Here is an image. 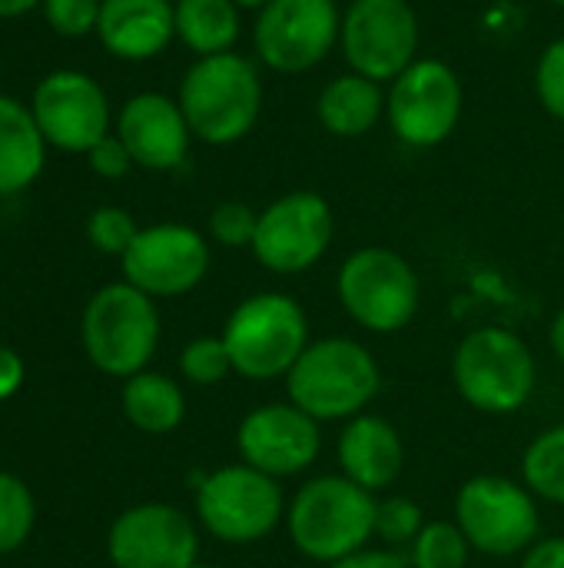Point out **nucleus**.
Segmentation results:
<instances>
[{"label":"nucleus","instance_id":"obj_1","mask_svg":"<svg viewBox=\"0 0 564 568\" xmlns=\"http://www.w3.org/2000/svg\"><path fill=\"white\" fill-rule=\"evenodd\" d=\"M376 509L379 499L369 489L342 473H322L289 496L283 526L302 559L332 566L376 542Z\"/></svg>","mask_w":564,"mask_h":568},{"label":"nucleus","instance_id":"obj_2","mask_svg":"<svg viewBox=\"0 0 564 568\" xmlns=\"http://www.w3.org/2000/svg\"><path fill=\"white\" fill-rule=\"evenodd\" d=\"M283 383L286 399L326 426L369 413L382 393V369L366 343L349 336H326L306 346Z\"/></svg>","mask_w":564,"mask_h":568},{"label":"nucleus","instance_id":"obj_3","mask_svg":"<svg viewBox=\"0 0 564 568\" xmlns=\"http://www.w3.org/2000/svg\"><path fill=\"white\" fill-rule=\"evenodd\" d=\"M193 140L209 146H229L253 133L263 113L259 67L243 53L196 57L183 73L176 93Z\"/></svg>","mask_w":564,"mask_h":568},{"label":"nucleus","instance_id":"obj_4","mask_svg":"<svg viewBox=\"0 0 564 568\" xmlns=\"http://www.w3.org/2000/svg\"><path fill=\"white\" fill-rule=\"evenodd\" d=\"M219 336L233 359V373L249 383L286 379L312 343L302 303L279 290H263L239 300Z\"/></svg>","mask_w":564,"mask_h":568},{"label":"nucleus","instance_id":"obj_5","mask_svg":"<svg viewBox=\"0 0 564 568\" xmlns=\"http://www.w3.org/2000/svg\"><path fill=\"white\" fill-rule=\"evenodd\" d=\"M459 396L482 416H512L539 389V363L529 343L505 326H482L462 336L452 356Z\"/></svg>","mask_w":564,"mask_h":568},{"label":"nucleus","instance_id":"obj_6","mask_svg":"<svg viewBox=\"0 0 564 568\" xmlns=\"http://www.w3.org/2000/svg\"><path fill=\"white\" fill-rule=\"evenodd\" d=\"M160 310L156 300L126 280L96 290L80 320V339L86 359L116 379H130L150 366L160 346Z\"/></svg>","mask_w":564,"mask_h":568},{"label":"nucleus","instance_id":"obj_7","mask_svg":"<svg viewBox=\"0 0 564 568\" xmlns=\"http://www.w3.org/2000/svg\"><path fill=\"white\" fill-rule=\"evenodd\" d=\"M336 300L342 313L366 333H402L422 303L416 266L389 246H359L336 273Z\"/></svg>","mask_w":564,"mask_h":568},{"label":"nucleus","instance_id":"obj_8","mask_svg":"<svg viewBox=\"0 0 564 568\" xmlns=\"http://www.w3.org/2000/svg\"><path fill=\"white\" fill-rule=\"evenodd\" d=\"M196 523L223 546H256L286 523L283 483L246 466H219L196 483Z\"/></svg>","mask_w":564,"mask_h":568},{"label":"nucleus","instance_id":"obj_9","mask_svg":"<svg viewBox=\"0 0 564 568\" xmlns=\"http://www.w3.org/2000/svg\"><path fill=\"white\" fill-rule=\"evenodd\" d=\"M455 526L465 532L472 552L512 559L542 539V509L522 479L482 473L455 493Z\"/></svg>","mask_w":564,"mask_h":568},{"label":"nucleus","instance_id":"obj_10","mask_svg":"<svg viewBox=\"0 0 564 568\" xmlns=\"http://www.w3.org/2000/svg\"><path fill=\"white\" fill-rule=\"evenodd\" d=\"M465 90L459 73L439 57H419L386 90V120L396 140L416 150L445 143L462 120Z\"/></svg>","mask_w":564,"mask_h":568},{"label":"nucleus","instance_id":"obj_11","mask_svg":"<svg viewBox=\"0 0 564 568\" xmlns=\"http://www.w3.org/2000/svg\"><path fill=\"white\" fill-rule=\"evenodd\" d=\"M419 13L409 0H352L342 10L339 50L352 73L392 83L419 60Z\"/></svg>","mask_w":564,"mask_h":568},{"label":"nucleus","instance_id":"obj_12","mask_svg":"<svg viewBox=\"0 0 564 568\" xmlns=\"http://www.w3.org/2000/svg\"><path fill=\"white\" fill-rule=\"evenodd\" d=\"M336 216L326 196L312 190H293L259 210L253 256L276 276H299L312 270L332 246Z\"/></svg>","mask_w":564,"mask_h":568},{"label":"nucleus","instance_id":"obj_13","mask_svg":"<svg viewBox=\"0 0 564 568\" xmlns=\"http://www.w3.org/2000/svg\"><path fill=\"white\" fill-rule=\"evenodd\" d=\"M336 0H269L253 23V50L273 73H306L339 47Z\"/></svg>","mask_w":564,"mask_h":568},{"label":"nucleus","instance_id":"obj_14","mask_svg":"<svg viewBox=\"0 0 564 568\" xmlns=\"http://www.w3.org/2000/svg\"><path fill=\"white\" fill-rule=\"evenodd\" d=\"M30 113L47 140L63 153H90L113 133V110L106 90L83 70L47 73L30 97Z\"/></svg>","mask_w":564,"mask_h":568},{"label":"nucleus","instance_id":"obj_15","mask_svg":"<svg viewBox=\"0 0 564 568\" xmlns=\"http://www.w3.org/2000/svg\"><path fill=\"white\" fill-rule=\"evenodd\" d=\"M209 240L186 223L140 226L130 250L120 256L123 280L153 300L193 293L209 273Z\"/></svg>","mask_w":564,"mask_h":568},{"label":"nucleus","instance_id":"obj_16","mask_svg":"<svg viewBox=\"0 0 564 568\" xmlns=\"http://www.w3.org/2000/svg\"><path fill=\"white\" fill-rule=\"evenodd\" d=\"M236 453H239V463L279 483L302 476L322 456V423L302 413L289 399L263 403L239 419Z\"/></svg>","mask_w":564,"mask_h":568},{"label":"nucleus","instance_id":"obj_17","mask_svg":"<svg viewBox=\"0 0 564 568\" xmlns=\"http://www.w3.org/2000/svg\"><path fill=\"white\" fill-rule=\"evenodd\" d=\"M106 556L113 568H189L199 562V526L180 506L140 503L113 519Z\"/></svg>","mask_w":564,"mask_h":568},{"label":"nucleus","instance_id":"obj_18","mask_svg":"<svg viewBox=\"0 0 564 568\" xmlns=\"http://www.w3.org/2000/svg\"><path fill=\"white\" fill-rule=\"evenodd\" d=\"M113 133L123 140L133 163L153 173L183 166L189 156V140H193V130L183 116L180 100L156 93V90L133 93L120 106Z\"/></svg>","mask_w":564,"mask_h":568},{"label":"nucleus","instance_id":"obj_19","mask_svg":"<svg viewBox=\"0 0 564 568\" xmlns=\"http://www.w3.org/2000/svg\"><path fill=\"white\" fill-rule=\"evenodd\" d=\"M336 463L346 479L379 496L392 489L406 469L402 433L386 416L362 413L342 423V433L336 439Z\"/></svg>","mask_w":564,"mask_h":568},{"label":"nucleus","instance_id":"obj_20","mask_svg":"<svg viewBox=\"0 0 564 568\" xmlns=\"http://www.w3.org/2000/svg\"><path fill=\"white\" fill-rule=\"evenodd\" d=\"M96 37L103 50L126 63L160 57L176 40L173 0H103Z\"/></svg>","mask_w":564,"mask_h":568},{"label":"nucleus","instance_id":"obj_21","mask_svg":"<svg viewBox=\"0 0 564 568\" xmlns=\"http://www.w3.org/2000/svg\"><path fill=\"white\" fill-rule=\"evenodd\" d=\"M47 166V140L30 113L10 93H0V196L30 190Z\"/></svg>","mask_w":564,"mask_h":568},{"label":"nucleus","instance_id":"obj_22","mask_svg":"<svg viewBox=\"0 0 564 568\" xmlns=\"http://www.w3.org/2000/svg\"><path fill=\"white\" fill-rule=\"evenodd\" d=\"M316 116L332 136L359 140L369 130H376V123L386 116V90L382 83L349 70L342 77H332L319 90Z\"/></svg>","mask_w":564,"mask_h":568},{"label":"nucleus","instance_id":"obj_23","mask_svg":"<svg viewBox=\"0 0 564 568\" xmlns=\"http://www.w3.org/2000/svg\"><path fill=\"white\" fill-rule=\"evenodd\" d=\"M120 406L130 426H136L146 436H166L180 429L186 419V396L176 379L166 373L143 369L130 379H123Z\"/></svg>","mask_w":564,"mask_h":568},{"label":"nucleus","instance_id":"obj_24","mask_svg":"<svg viewBox=\"0 0 564 568\" xmlns=\"http://www.w3.org/2000/svg\"><path fill=\"white\" fill-rule=\"evenodd\" d=\"M243 33V10L233 0H176V40L196 57L233 53Z\"/></svg>","mask_w":564,"mask_h":568},{"label":"nucleus","instance_id":"obj_25","mask_svg":"<svg viewBox=\"0 0 564 568\" xmlns=\"http://www.w3.org/2000/svg\"><path fill=\"white\" fill-rule=\"evenodd\" d=\"M522 483L539 503L564 506V423L539 433L522 453Z\"/></svg>","mask_w":564,"mask_h":568},{"label":"nucleus","instance_id":"obj_26","mask_svg":"<svg viewBox=\"0 0 564 568\" xmlns=\"http://www.w3.org/2000/svg\"><path fill=\"white\" fill-rule=\"evenodd\" d=\"M406 556L412 568H469L472 546L455 519H432L416 536Z\"/></svg>","mask_w":564,"mask_h":568},{"label":"nucleus","instance_id":"obj_27","mask_svg":"<svg viewBox=\"0 0 564 568\" xmlns=\"http://www.w3.org/2000/svg\"><path fill=\"white\" fill-rule=\"evenodd\" d=\"M37 523V503L23 479L0 473V556L17 552Z\"/></svg>","mask_w":564,"mask_h":568},{"label":"nucleus","instance_id":"obj_28","mask_svg":"<svg viewBox=\"0 0 564 568\" xmlns=\"http://www.w3.org/2000/svg\"><path fill=\"white\" fill-rule=\"evenodd\" d=\"M229 373H233V359L226 353L223 336H199L186 343L180 353V376L189 386L209 389V386H219Z\"/></svg>","mask_w":564,"mask_h":568},{"label":"nucleus","instance_id":"obj_29","mask_svg":"<svg viewBox=\"0 0 564 568\" xmlns=\"http://www.w3.org/2000/svg\"><path fill=\"white\" fill-rule=\"evenodd\" d=\"M425 513L409 496H386L376 509V539L389 549H409L425 529Z\"/></svg>","mask_w":564,"mask_h":568},{"label":"nucleus","instance_id":"obj_30","mask_svg":"<svg viewBox=\"0 0 564 568\" xmlns=\"http://www.w3.org/2000/svg\"><path fill=\"white\" fill-rule=\"evenodd\" d=\"M136 233H140V226L123 206H96L86 216V240L103 256H123L130 250V243L136 240Z\"/></svg>","mask_w":564,"mask_h":568},{"label":"nucleus","instance_id":"obj_31","mask_svg":"<svg viewBox=\"0 0 564 568\" xmlns=\"http://www.w3.org/2000/svg\"><path fill=\"white\" fill-rule=\"evenodd\" d=\"M256 223H259V213L249 203L226 200L209 213V240L226 250H243V246L249 250L256 240Z\"/></svg>","mask_w":564,"mask_h":568},{"label":"nucleus","instance_id":"obj_32","mask_svg":"<svg viewBox=\"0 0 564 568\" xmlns=\"http://www.w3.org/2000/svg\"><path fill=\"white\" fill-rule=\"evenodd\" d=\"M535 93H539V103L564 123V37H555L539 63H535Z\"/></svg>","mask_w":564,"mask_h":568},{"label":"nucleus","instance_id":"obj_33","mask_svg":"<svg viewBox=\"0 0 564 568\" xmlns=\"http://www.w3.org/2000/svg\"><path fill=\"white\" fill-rule=\"evenodd\" d=\"M103 0H43V20L60 37H86L96 33Z\"/></svg>","mask_w":564,"mask_h":568},{"label":"nucleus","instance_id":"obj_34","mask_svg":"<svg viewBox=\"0 0 564 568\" xmlns=\"http://www.w3.org/2000/svg\"><path fill=\"white\" fill-rule=\"evenodd\" d=\"M86 166L103 180H123L136 163H133L130 150L123 146V140L116 133H110L86 153Z\"/></svg>","mask_w":564,"mask_h":568},{"label":"nucleus","instance_id":"obj_35","mask_svg":"<svg viewBox=\"0 0 564 568\" xmlns=\"http://www.w3.org/2000/svg\"><path fill=\"white\" fill-rule=\"evenodd\" d=\"M326 568H412L409 566V556L402 549H389V546H366L339 562Z\"/></svg>","mask_w":564,"mask_h":568},{"label":"nucleus","instance_id":"obj_36","mask_svg":"<svg viewBox=\"0 0 564 568\" xmlns=\"http://www.w3.org/2000/svg\"><path fill=\"white\" fill-rule=\"evenodd\" d=\"M519 568H564V536H545L522 552Z\"/></svg>","mask_w":564,"mask_h":568},{"label":"nucleus","instance_id":"obj_37","mask_svg":"<svg viewBox=\"0 0 564 568\" xmlns=\"http://www.w3.org/2000/svg\"><path fill=\"white\" fill-rule=\"evenodd\" d=\"M20 386H23V359L10 346H0V403L10 399Z\"/></svg>","mask_w":564,"mask_h":568},{"label":"nucleus","instance_id":"obj_38","mask_svg":"<svg viewBox=\"0 0 564 568\" xmlns=\"http://www.w3.org/2000/svg\"><path fill=\"white\" fill-rule=\"evenodd\" d=\"M37 7H43V0H0V20L23 17V13H30Z\"/></svg>","mask_w":564,"mask_h":568},{"label":"nucleus","instance_id":"obj_39","mask_svg":"<svg viewBox=\"0 0 564 568\" xmlns=\"http://www.w3.org/2000/svg\"><path fill=\"white\" fill-rule=\"evenodd\" d=\"M548 343H552L555 359L564 366V310L555 313V320H552V326H548Z\"/></svg>","mask_w":564,"mask_h":568},{"label":"nucleus","instance_id":"obj_40","mask_svg":"<svg viewBox=\"0 0 564 568\" xmlns=\"http://www.w3.org/2000/svg\"><path fill=\"white\" fill-rule=\"evenodd\" d=\"M233 3H236L239 10H256V13H259L269 0H233Z\"/></svg>","mask_w":564,"mask_h":568},{"label":"nucleus","instance_id":"obj_41","mask_svg":"<svg viewBox=\"0 0 564 568\" xmlns=\"http://www.w3.org/2000/svg\"><path fill=\"white\" fill-rule=\"evenodd\" d=\"M189 568H216V566H206V562H193Z\"/></svg>","mask_w":564,"mask_h":568},{"label":"nucleus","instance_id":"obj_42","mask_svg":"<svg viewBox=\"0 0 564 568\" xmlns=\"http://www.w3.org/2000/svg\"><path fill=\"white\" fill-rule=\"evenodd\" d=\"M548 3H555V7H562L564 10V0H548Z\"/></svg>","mask_w":564,"mask_h":568}]
</instances>
